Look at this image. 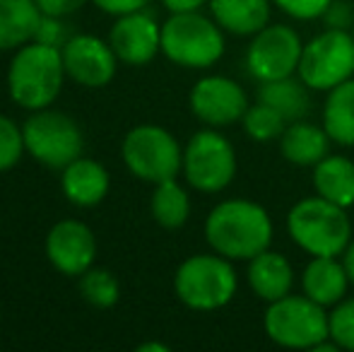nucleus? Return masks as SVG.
I'll return each mask as SVG.
<instances>
[{
	"instance_id": "obj_12",
	"label": "nucleus",
	"mask_w": 354,
	"mask_h": 352,
	"mask_svg": "<svg viewBox=\"0 0 354 352\" xmlns=\"http://www.w3.org/2000/svg\"><path fill=\"white\" fill-rule=\"evenodd\" d=\"M188 104L193 116L210 128H224L241 121L246 109L251 106L246 89L224 75H207L198 80L191 89Z\"/></svg>"
},
{
	"instance_id": "obj_3",
	"label": "nucleus",
	"mask_w": 354,
	"mask_h": 352,
	"mask_svg": "<svg viewBox=\"0 0 354 352\" xmlns=\"http://www.w3.org/2000/svg\"><path fill=\"white\" fill-rule=\"evenodd\" d=\"M66 77L61 48L29 41L15 51L8 68L10 97L22 109L39 111L56 102Z\"/></svg>"
},
{
	"instance_id": "obj_26",
	"label": "nucleus",
	"mask_w": 354,
	"mask_h": 352,
	"mask_svg": "<svg viewBox=\"0 0 354 352\" xmlns=\"http://www.w3.org/2000/svg\"><path fill=\"white\" fill-rule=\"evenodd\" d=\"M241 126L243 133H246L251 140L256 142H272V140H280V136L287 128V121L280 111H275L272 106L263 102H256L253 106L246 109L241 118Z\"/></svg>"
},
{
	"instance_id": "obj_15",
	"label": "nucleus",
	"mask_w": 354,
	"mask_h": 352,
	"mask_svg": "<svg viewBox=\"0 0 354 352\" xmlns=\"http://www.w3.org/2000/svg\"><path fill=\"white\" fill-rule=\"evenodd\" d=\"M46 259L63 275H82L94 266L97 239L94 232L80 220H61L46 237Z\"/></svg>"
},
{
	"instance_id": "obj_35",
	"label": "nucleus",
	"mask_w": 354,
	"mask_h": 352,
	"mask_svg": "<svg viewBox=\"0 0 354 352\" xmlns=\"http://www.w3.org/2000/svg\"><path fill=\"white\" fill-rule=\"evenodd\" d=\"M162 3L169 12H191V10H201L210 0H162Z\"/></svg>"
},
{
	"instance_id": "obj_36",
	"label": "nucleus",
	"mask_w": 354,
	"mask_h": 352,
	"mask_svg": "<svg viewBox=\"0 0 354 352\" xmlns=\"http://www.w3.org/2000/svg\"><path fill=\"white\" fill-rule=\"evenodd\" d=\"M342 263H345V270H347V275H350V282L354 285V239L345 249V254H342Z\"/></svg>"
},
{
	"instance_id": "obj_13",
	"label": "nucleus",
	"mask_w": 354,
	"mask_h": 352,
	"mask_svg": "<svg viewBox=\"0 0 354 352\" xmlns=\"http://www.w3.org/2000/svg\"><path fill=\"white\" fill-rule=\"evenodd\" d=\"M66 75L82 87H106L116 75L118 58L111 44L92 34H73L61 48Z\"/></svg>"
},
{
	"instance_id": "obj_28",
	"label": "nucleus",
	"mask_w": 354,
	"mask_h": 352,
	"mask_svg": "<svg viewBox=\"0 0 354 352\" xmlns=\"http://www.w3.org/2000/svg\"><path fill=\"white\" fill-rule=\"evenodd\" d=\"M24 133L10 116L0 113V172H8L24 155Z\"/></svg>"
},
{
	"instance_id": "obj_1",
	"label": "nucleus",
	"mask_w": 354,
	"mask_h": 352,
	"mask_svg": "<svg viewBox=\"0 0 354 352\" xmlns=\"http://www.w3.org/2000/svg\"><path fill=\"white\" fill-rule=\"evenodd\" d=\"M205 239L214 254L229 261H251L272 244V220L268 210L248 198H229L210 210Z\"/></svg>"
},
{
	"instance_id": "obj_24",
	"label": "nucleus",
	"mask_w": 354,
	"mask_h": 352,
	"mask_svg": "<svg viewBox=\"0 0 354 352\" xmlns=\"http://www.w3.org/2000/svg\"><path fill=\"white\" fill-rule=\"evenodd\" d=\"M258 102L268 104L275 111H280L284 121H301L311 109V99H308V87L301 82L299 75L280 77V80L261 82L258 87Z\"/></svg>"
},
{
	"instance_id": "obj_5",
	"label": "nucleus",
	"mask_w": 354,
	"mask_h": 352,
	"mask_svg": "<svg viewBox=\"0 0 354 352\" xmlns=\"http://www.w3.org/2000/svg\"><path fill=\"white\" fill-rule=\"evenodd\" d=\"M162 53L181 68L205 71L224 56V29L201 10L171 12L162 24Z\"/></svg>"
},
{
	"instance_id": "obj_17",
	"label": "nucleus",
	"mask_w": 354,
	"mask_h": 352,
	"mask_svg": "<svg viewBox=\"0 0 354 352\" xmlns=\"http://www.w3.org/2000/svg\"><path fill=\"white\" fill-rule=\"evenodd\" d=\"M350 285L345 263L337 256H311L301 272V292L326 309L345 299Z\"/></svg>"
},
{
	"instance_id": "obj_38",
	"label": "nucleus",
	"mask_w": 354,
	"mask_h": 352,
	"mask_svg": "<svg viewBox=\"0 0 354 352\" xmlns=\"http://www.w3.org/2000/svg\"><path fill=\"white\" fill-rule=\"evenodd\" d=\"M350 32H352V37H354V24H352V29H350Z\"/></svg>"
},
{
	"instance_id": "obj_27",
	"label": "nucleus",
	"mask_w": 354,
	"mask_h": 352,
	"mask_svg": "<svg viewBox=\"0 0 354 352\" xmlns=\"http://www.w3.org/2000/svg\"><path fill=\"white\" fill-rule=\"evenodd\" d=\"M80 295L87 304L97 306V309H109L121 297V285L113 272L92 266L87 272L80 275Z\"/></svg>"
},
{
	"instance_id": "obj_8",
	"label": "nucleus",
	"mask_w": 354,
	"mask_h": 352,
	"mask_svg": "<svg viewBox=\"0 0 354 352\" xmlns=\"http://www.w3.org/2000/svg\"><path fill=\"white\" fill-rule=\"evenodd\" d=\"M24 147L27 152L48 169H66L71 162L82 157L84 136L68 113L46 106L32 111L24 121Z\"/></svg>"
},
{
	"instance_id": "obj_22",
	"label": "nucleus",
	"mask_w": 354,
	"mask_h": 352,
	"mask_svg": "<svg viewBox=\"0 0 354 352\" xmlns=\"http://www.w3.org/2000/svg\"><path fill=\"white\" fill-rule=\"evenodd\" d=\"M313 188L340 207L354 205V162L345 155H328L313 167Z\"/></svg>"
},
{
	"instance_id": "obj_6",
	"label": "nucleus",
	"mask_w": 354,
	"mask_h": 352,
	"mask_svg": "<svg viewBox=\"0 0 354 352\" xmlns=\"http://www.w3.org/2000/svg\"><path fill=\"white\" fill-rule=\"evenodd\" d=\"M239 290V277L232 261L219 254L188 256L174 275L176 297L196 311H214L227 306Z\"/></svg>"
},
{
	"instance_id": "obj_23",
	"label": "nucleus",
	"mask_w": 354,
	"mask_h": 352,
	"mask_svg": "<svg viewBox=\"0 0 354 352\" xmlns=\"http://www.w3.org/2000/svg\"><path fill=\"white\" fill-rule=\"evenodd\" d=\"M323 128L330 140L342 147H354V77L326 92Z\"/></svg>"
},
{
	"instance_id": "obj_14",
	"label": "nucleus",
	"mask_w": 354,
	"mask_h": 352,
	"mask_svg": "<svg viewBox=\"0 0 354 352\" xmlns=\"http://www.w3.org/2000/svg\"><path fill=\"white\" fill-rule=\"evenodd\" d=\"M109 44L121 63L147 66L162 51V24L145 10L121 15L109 32Z\"/></svg>"
},
{
	"instance_id": "obj_18",
	"label": "nucleus",
	"mask_w": 354,
	"mask_h": 352,
	"mask_svg": "<svg viewBox=\"0 0 354 352\" xmlns=\"http://www.w3.org/2000/svg\"><path fill=\"white\" fill-rule=\"evenodd\" d=\"M111 178L104 165L89 157H77L63 169L61 188L66 198L77 207H94L106 198Z\"/></svg>"
},
{
	"instance_id": "obj_10",
	"label": "nucleus",
	"mask_w": 354,
	"mask_h": 352,
	"mask_svg": "<svg viewBox=\"0 0 354 352\" xmlns=\"http://www.w3.org/2000/svg\"><path fill=\"white\" fill-rule=\"evenodd\" d=\"M181 172L196 191L219 193L236 176V150L214 128L198 131L183 147Z\"/></svg>"
},
{
	"instance_id": "obj_9",
	"label": "nucleus",
	"mask_w": 354,
	"mask_h": 352,
	"mask_svg": "<svg viewBox=\"0 0 354 352\" xmlns=\"http://www.w3.org/2000/svg\"><path fill=\"white\" fill-rule=\"evenodd\" d=\"M121 157L133 176L147 183L176 178L183 169V150L178 140L162 126H136L121 145Z\"/></svg>"
},
{
	"instance_id": "obj_20",
	"label": "nucleus",
	"mask_w": 354,
	"mask_h": 352,
	"mask_svg": "<svg viewBox=\"0 0 354 352\" xmlns=\"http://www.w3.org/2000/svg\"><path fill=\"white\" fill-rule=\"evenodd\" d=\"M212 19L229 34L253 37L270 24L272 0H210Z\"/></svg>"
},
{
	"instance_id": "obj_30",
	"label": "nucleus",
	"mask_w": 354,
	"mask_h": 352,
	"mask_svg": "<svg viewBox=\"0 0 354 352\" xmlns=\"http://www.w3.org/2000/svg\"><path fill=\"white\" fill-rule=\"evenodd\" d=\"M335 3V0H272L277 10H282L284 15L294 19H318L328 12V8Z\"/></svg>"
},
{
	"instance_id": "obj_33",
	"label": "nucleus",
	"mask_w": 354,
	"mask_h": 352,
	"mask_svg": "<svg viewBox=\"0 0 354 352\" xmlns=\"http://www.w3.org/2000/svg\"><path fill=\"white\" fill-rule=\"evenodd\" d=\"M87 0H37L39 10L51 17H68V15L77 12Z\"/></svg>"
},
{
	"instance_id": "obj_37",
	"label": "nucleus",
	"mask_w": 354,
	"mask_h": 352,
	"mask_svg": "<svg viewBox=\"0 0 354 352\" xmlns=\"http://www.w3.org/2000/svg\"><path fill=\"white\" fill-rule=\"evenodd\" d=\"M138 352H169V345H164V343H142V345H138Z\"/></svg>"
},
{
	"instance_id": "obj_32",
	"label": "nucleus",
	"mask_w": 354,
	"mask_h": 352,
	"mask_svg": "<svg viewBox=\"0 0 354 352\" xmlns=\"http://www.w3.org/2000/svg\"><path fill=\"white\" fill-rule=\"evenodd\" d=\"M102 12L113 15V17H121V15L136 12V10H145V5L149 0H92Z\"/></svg>"
},
{
	"instance_id": "obj_11",
	"label": "nucleus",
	"mask_w": 354,
	"mask_h": 352,
	"mask_svg": "<svg viewBox=\"0 0 354 352\" xmlns=\"http://www.w3.org/2000/svg\"><path fill=\"white\" fill-rule=\"evenodd\" d=\"M304 41L289 24H268L251 37L246 48V71L253 80L270 82L297 75Z\"/></svg>"
},
{
	"instance_id": "obj_4",
	"label": "nucleus",
	"mask_w": 354,
	"mask_h": 352,
	"mask_svg": "<svg viewBox=\"0 0 354 352\" xmlns=\"http://www.w3.org/2000/svg\"><path fill=\"white\" fill-rule=\"evenodd\" d=\"M263 331L280 348L313 352L330 338V311L306 295H287L268 304Z\"/></svg>"
},
{
	"instance_id": "obj_29",
	"label": "nucleus",
	"mask_w": 354,
	"mask_h": 352,
	"mask_svg": "<svg viewBox=\"0 0 354 352\" xmlns=\"http://www.w3.org/2000/svg\"><path fill=\"white\" fill-rule=\"evenodd\" d=\"M330 340L340 350L354 352V297H345L330 311Z\"/></svg>"
},
{
	"instance_id": "obj_19",
	"label": "nucleus",
	"mask_w": 354,
	"mask_h": 352,
	"mask_svg": "<svg viewBox=\"0 0 354 352\" xmlns=\"http://www.w3.org/2000/svg\"><path fill=\"white\" fill-rule=\"evenodd\" d=\"M280 152L282 157L294 167H316L323 157L330 155V136L323 126H313L308 121H292L287 123L280 136Z\"/></svg>"
},
{
	"instance_id": "obj_2",
	"label": "nucleus",
	"mask_w": 354,
	"mask_h": 352,
	"mask_svg": "<svg viewBox=\"0 0 354 352\" xmlns=\"http://www.w3.org/2000/svg\"><path fill=\"white\" fill-rule=\"evenodd\" d=\"M287 234L308 256H342L352 241V220L347 207L316 193L289 207Z\"/></svg>"
},
{
	"instance_id": "obj_34",
	"label": "nucleus",
	"mask_w": 354,
	"mask_h": 352,
	"mask_svg": "<svg viewBox=\"0 0 354 352\" xmlns=\"http://www.w3.org/2000/svg\"><path fill=\"white\" fill-rule=\"evenodd\" d=\"M323 17L328 19V27L352 29V24H354V19L350 17V12H347V3H337V0L328 8V12L323 15Z\"/></svg>"
},
{
	"instance_id": "obj_21",
	"label": "nucleus",
	"mask_w": 354,
	"mask_h": 352,
	"mask_svg": "<svg viewBox=\"0 0 354 352\" xmlns=\"http://www.w3.org/2000/svg\"><path fill=\"white\" fill-rule=\"evenodd\" d=\"M41 17L37 0H0V51H17L34 41Z\"/></svg>"
},
{
	"instance_id": "obj_7",
	"label": "nucleus",
	"mask_w": 354,
	"mask_h": 352,
	"mask_svg": "<svg viewBox=\"0 0 354 352\" xmlns=\"http://www.w3.org/2000/svg\"><path fill=\"white\" fill-rule=\"evenodd\" d=\"M297 75L313 92H330L333 87L354 77V37L350 29L328 27L304 44Z\"/></svg>"
},
{
	"instance_id": "obj_25",
	"label": "nucleus",
	"mask_w": 354,
	"mask_h": 352,
	"mask_svg": "<svg viewBox=\"0 0 354 352\" xmlns=\"http://www.w3.org/2000/svg\"><path fill=\"white\" fill-rule=\"evenodd\" d=\"M149 207H152L154 222L164 230H181L191 217V198L176 178L154 183Z\"/></svg>"
},
{
	"instance_id": "obj_31",
	"label": "nucleus",
	"mask_w": 354,
	"mask_h": 352,
	"mask_svg": "<svg viewBox=\"0 0 354 352\" xmlns=\"http://www.w3.org/2000/svg\"><path fill=\"white\" fill-rule=\"evenodd\" d=\"M68 29L63 24V17H51V15H44L41 22H39V29L34 34V41L46 44V46H56L63 48V44L68 41Z\"/></svg>"
},
{
	"instance_id": "obj_16",
	"label": "nucleus",
	"mask_w": 354,
	"mask_h": 352,
	"mask_svg": "<svg viewBox=\"0 0 354 352\" xmlns=\"http://www.w3.org/2000/svg\"><path fill=\"white\" fill-rule=\"evenodd\" d=\"M246 280L253 295L263 302H277L282 297L292 295L294 287V266L280 251L266 249L248 261Z\"/></svg>"
}]
</instances>
